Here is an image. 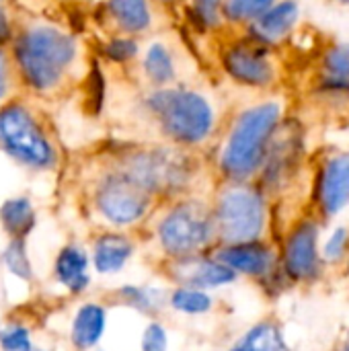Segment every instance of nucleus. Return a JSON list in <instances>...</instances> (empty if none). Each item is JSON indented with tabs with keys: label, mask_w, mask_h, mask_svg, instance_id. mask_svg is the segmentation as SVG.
<instances>
[{
	"label": "nucleus",
	"mask_w": 349,
	"mask_h": 351,
	"mask_svg": "<svg viewBox=\"0 0 349 351\" xmlns=\"http://www.w3.org/2000/svg\"><path fill=\"white\" fill-rule=\"evenodd\" d=\"M88 265H91V259L84 249H80L78 245H66L56 255L53 278L70 294H82L91 284Z\"/></svg>",
	"instance_id": "ddd939ff"
},
{
	"label": "nucleus",
	"mask_w": 349,
	"mask_h": 351,
	"mask_svg": "<svg viewBox=\"0 0 349 351\" xmlns=\"http://www.w3.org/2000/svg\"><path fill=\"white\" fill-rule=\"evenodd\" d=\"M228 351H290L282 331L274 323H259L249 329L241 341Z\"/></svg>",
	"instance_id": "6ab92c4d"
},
{
	"label": "nucleus",
	"mask_w": 349,
	"mask_h": 351,
	"mask_svg": "<svg viewBox=\"0 0 349 351\" xmlns=\"http://www.w3.org/2000/svg\"><path fill=\"white\" fill-rule=\"evenodd\" d=\"M107 329V311L99 302H84L78 306L72 327L70 341L78 351L93 350L105 335Z\"/></svg>",
	"instance_id": "2eb2a0df"
},
{
	"label": "nucleus",
	"mask_w": 349,
	"mask_h": 351,
	"mask_svg": "<svg viewBox=\"0 0 349 351\" xmlns=\"http://www.w3.org/2000/svg\"><path fill=\"white\" fill-rule=\"evenodd\" d=\"M222 0H195L197 12L206 23H218V8Z\"/></svg>",
	"instance_id": "c756f323"
},
{
	"label": "nucleus",
	"mask_w": 349,
	"mask_h": 351,
	"mask_svg": "<svg viewBox=\"0 0 349 351\" xmlns=\"http://www.w3.org/2000/svg\"><path fill=\"white\" fill-rule=\"evenodd\" d=\"M8 37H10V27H8V21H6L4 12H2V8H0V43L6 41Z\"/></svg>",
	"instance_id": "7c9ffc66"
},
{
	"label": "nucleus",
	"mask_w": 349,
	"mask_h": 351,
	"mask_svg": "<svg viewBox=\"0 0 349 351\" xmlns=\"http://www.w3.org/2000/svg\"><path fill=\"white\" fill-rule=\"evenodd\" d=\"M317 239H319V228L315 222H309V220L290 232L286 241L284 263H286V271L292 278L309 280L317 274L319 269Z\"/></svg>",
	"instance_id": "6e6552de"
},
{
	"label": "nucleus",
	"mask_w": 349,
	"mask_h": 351,
	"mask_svg": "<svg viewBox=\"0 0 349 351\" xmlns=\"http://www.w3.org/2000/svg\"><path fill=\"white\" fill-rule=\"evenodd\" d=\"M144 66H146V74L156 84H165V82H169L175 76V68H173L171 56H169L167 47H163L160 43H154L148 49Z\"/></svg>",
	"instance_id": "393cba45"
},
{
	"label": "nucleus",
	"mask_w": 349,
	"mask_h": 351,
	"mask_svg": "<svg viewBox=\"0 0 349 351\" xmlns=\"http://www.w3.org/2000/svg\"><path fill=\"white\" fill-rule=\"evenodd\" d=\"M274 4L276 0H224L222 12L228 21H234V23L255 21Z\"/></svg>",
	"instance_id": "b1692460"
},
{
	"label": "nucleus",
	"mask_w": 349,
	"mask_h": 351,
	"mask_svg": "<svg viewBox=\"0 0 349 351\" xmlns=\"http://www.w3.org/2000/svg\"><path fill=\"white\" fill-rule=\"evenodd\" d=\"M224 68L237 82L247 86H267L274 80V66L269 64L261 47H230L224 53Z\"/></svg>",
	"instance_id": "9d476101"
},
{
	"label": "nucleus",
	"mask_w": 349,
	"mask_h": 351,
	"mask_svg": "<svg viewBox=\"0 0 349 351\" xmlns=\"http://www.w3.org/2000/svg\"><path fill=\"white\" fill-rule=\"evenodd\" d=\"M140 348H142V351H167V348H169L167 329L160 323H156V321L148 323L144 333H142Z\"/></svg>",
	"instance_id": "bb28decb"
},
{
	"label": "nucleus",
	"mask_w": 349,
	"mask_h": 351,
	"mask_svg": "<svg viewBox=\"0 0 349 351\" xmlns=\"http://www.w3.org/2000/svg\"><path fill=\"white\" fill-rule=\"evenodd\" d=\"M169 306L183 315H206L212 311L214 300L208 294V290L191 288V286H179L169 296Z\"/></svg>",
	"instance_id": "412c9836"
},
{
	"label": "nucleus",
	"mask_w": 349,
	"mask_h": 351,
	"mask_svg": "<svg viewBox=\"0 0 349 351\" xmlns=\"http://www.w3.org/2000/svg\"><path fill=\"white\" fill-rule=\"evenodd\" d=\"M134 257V243L125 234L107 232L101 234L93 245V267L101 276L119 274L125 263Z\"/></svg>",
	"instance_id": "4468645a"
},
{
	"label": "nucleus",
	"mask_w": 349,
	"mask_h": 351,
	"mask_svg": "<svg viewBox=\"0 0 349 351\" xmlns=\"http://www.w3.org/2000/svg\"><path fill=\"white\" fill-rule=\"evenodd\" d=\"M2 263L6 267V271H10L14 278L29 282L33 278V265L29 261L27 255V247H25V239H12L4 253H2Z\"/></svg>",
	"instance_id": "5701e85b"
},
{
	"label": "nucleus",
	"mask_w": 349,
	"mask_h": 351,
	"mask_svg": "<svg viewBox=\"0 0 349 351\" xmlns=\"http://www.w3.org/2000/svg\"><path fill=\"white\" fill-rule=\"evenodd\" d=\"M348 239V230H346V228H337V230L331 234V239L327 241V245H325V257H327L329 261H337V259L346 253Z\"/></svg>",
	"instance_id": "c85d7f7f"
},
{
	"label": "nucleus",
	"mask_w": 349,
	"mask_h": 351,
	"mask_svg": "<svg viewBox=\"0 0 349 351\" xmlns=\"http://www.w3.org/2000/svg\"><path fill=\"white\" fill-rule=\"evenodd\" d=\"M344 351H349V335H348V339H346V346H344Z\"/></svg>",
	"instance_id": "473e14b6"
},
{
	"label": "nucleus",
	"mask_w": 349,
	"mask_h": 351,
	"mask_svg": "<svg viewBox=\"0 0 349 351\" xmlns=\"http://www.w3.org/2000/svg\"><path fill=\"white\" fill-rule=\"evenodd\" d=\"M173 271L179 286H191L200 290L228 286L237 280V274L218 259H200L195 255L177 259Z\"/></svg>",
	"instance_id": "9b49d317"
},
{
	"label": "nucleus",
	"mask_w": 349,
	"mask_h": 351,
	"mask_svg": "<svg viewBox=\"0 0 349 351\" xmlns=\"http://www.w3.org/2000/svg\"><path fill=\"white\" fill-rule=\"evenodd\" d=\"M4 88H6V60L0 51V97L4 95Z\"/></svg>",
	"instance_id": "2f4dec72"
},
{
	"label": "nucleus",
	"mask_w": 349,
	"mask_h": 351,
	"mask_svg": "<svg viewBox=\"0 0 349 351\" xmlns=\"http://www.w3.org/2000/svg\"><path fill=\"white\" fill-rule=\"evenodd\" d=\"M136 51H138V45L132 39H113L111 43L105 45V53L115 62H125L134 58Z\"/></svg>",
	"instance_id": "cd10ccee"
},
{
	"label": "nucleus",
	"mask_w": 349,
	"mask_h": 351,
	"mask_svg": "<svg viewBox=\"0 0 349 351\" xmlns=\"http://www.w3.org/2000/svg\"><path fill=\"white\" fill-rule=\"evenodd\" d=\"M216 224L226 245L257 241L265 226L263 197L249 187L228 189L218 202Z\"/></svg>",
	"instance_id": "39448f33"
},
{
	"label": "nucleus",
	"mask_w": 349,
	"mask_h": 351,
	"mask_svg": "<svg viewBox=\"0 0 349 351\" xmlns=\"http://www.w3.org/2000/svg\"><path fill=\"white\" fill-rule=\"evenodd\" d=\"M150 107L163 119L165 130L179 142H202L214 123L210 103L189 90H165L150 99Z\"/></svg>",
	"instance_id": "7ed1b4c3"
},
{
	"label": "nucleus",
	"mask_w": 349,
	"mask_h": 351,
	"mask_svg": "<svg viewBox=\"0 0 349 351\" xmlns=\"http://www.w3.org/2000/svg\"><path fill=\"white\" fill-rule=\"evenodd\" d=\"M337 2H341V4H348L349 6V0H337Z\"/></svg>",
	"instance_id": "72a5a7b5"
},
{
	"label": "nucleus",
	"mask_w": 349,
	"mask_h": 351,
	"mask_svg": "<svg viewBox=\"0 0 349 351\" xmlns=\"http://www.w3.org/2000/svg\"><path fill=\"white\" fill-rule=\"evenodd\" d=\"M282 119V107L276 101L255 105L241 113L222 152V171L237 181L249 179L263 165L267 144Z\"/></svg>",
	"instance_id": "f257e3e1"
},
{
	"label": "nucleus",
	"mask_w": 349,
	"mask_h": 351,
	"mask_svg": "<svg viewBox=\"0 0 349 351\" xmlns=\"http://www.w3.org/2000/svg\"><path fill=\"white\" fill-rule=\"evenodd\" d=\"M0 220L12 239H25L35 228V210L27 197H12L2 204Z\"/></svg>",
	"instance_id": "f3484780"
},
{
	"label": "nucleus",
	"mask_w": 349,
	"mask_h": 351,
	"mask_svg": "<svg viewBox=\"0 0 349 351\" xmlns=\"http://www.w3.org/2000/svg\"><path fill=\"white\" fill-rule=\"evenodd\" d=\"M216 259L228 265L234 274H245V276H265L274 263V255L269 247H265L259 241L226 245L224 249L218 251Z\"/></svg>",
	"instance_id": "f8f14e48"
},
{
	"label": "nucleus",
	"mask_w": 349,
	"mask_h": 351,
	"mask_svg": "<svg viewBox=\"0 0 349 351\" xmlns=\"http://www.w3.org/2000/svg\"><path fill=\"white\" fill-rule=\"evenodd\" d=\"M113 16L125 31H142L150 23V12L146 0H111L109 2Z\"/></svg>",
	"instance_id": "4be33fe9"
},
{
	"label": "nucleus",
	"mask_w": 349,
	"mask_h": 351,
	"mask_svg": "<svg viewBox=\"0 0 349 351\" xmlns=\"http://www.w3.org/2000/svg\"><path fill=\"white\" fill-rule=\"evenodd\" d=\"M33 341L27 327L14 323L0 329V351H31Z\"/></svg>",
	"instance_id": "a878e982"
},
{
	"label": "nucleus",
	"mask_w": 349,
	"mask_h": 351,
	"mask_svg": "<svg viewBox=\"0 0 349 351\" xmlns=\"http://www.w3.org/2000/svg\"><path fill=\"white\" fill-rule=\"evenodd\" d=\"M317 197L327 216L339 214L349 204V154L331 156L319 175Z\"/></svg>",
	"instance_id": "1a4fd4ad"
},
{
	"label": "nucleus",
	"mask_w": 349,
	"mask_h": 351,
	"mask_svg": "<svg viewBox=\"0 0 349 351\" xmlns=\"http://www.w3.org/2000/svg\"><path fill=\"white\" fill-rule=\"evenodd\" d=\"M158 241L163 251L173 259L193 257L204 245L210 243L214 224L210 214L200 204L175 206L158 224Z\"/></svg>",
	"instance_id": "20e7f679"
},
{
	"label": "nucleus",
	"mask_w": 349,
	"mask_h": 351,
	"mask_svg": "<svg viewBox=\"0 0 349 351\" xmlns=\"http://www.w3.org/2000/svg\"><path fill=\"white\" fill-rule=\"evenodd\" d=\"M150 206V191L136 183L130 175H113L105 179L97 191V208L113 226L138 222Z\"/></svg>",
	"instance_id": "0eeeda50"
},
{
	"label": "nucleus",
	"mask_w": 349,
	"mask_h": 351,
	"mask_svg": "<svg viewBox=\"0 0 349 351\" xmlns=\"http://www.w3.org/2000/svg\"><path fill=\"white\" fill-rule=\"evenodd\" d=\"M14 58L33 88H49L72 62L74 41L58 29L35 27L19 37Z\"/></svg>",
	"instance_id": "f03ea898"
},
{
	"label": "nucleus",
	"mask_w": 349,
	"mask_h": 351,
	"mask_svg": "<svg viewBox=\"0 0 349 351\" xmlns=\"http://www.w3.org/2000/svg\"><path fill=\"white\" fill-rule=\"evenodd\" d=\"M117 298L144 313V315H156L165 304H167V298L160 290L156 288H148V286H134V284H125L117 290Z\"/></svg>",
	"instance_id": "aec40b11"
},
{
	"label": "nucleus",
	"mask_w": 349,
	"mask_h": 351,
	"mask_svg": "<svg viewBox=\"0 0 349 351\" xmlns=\"http://www.w3.org/2000/svg\"><path fill=\"white\" fill-rule=\"evenodd\" d=\"M0 144L16 160L29 167H49L53 150L23 105H8L0 111Z\"/></svg>",
	"instance_id": "423d86ee"
},
{
	"label": "nucleus",
	"mask_w": 349,
	"mask_h": 351,
	"mask_svg": "<svg viewBox=\"0 0 349 351\" xmlns=\"http://www.w3.org/2000/svg\"><path fill=\"white\" fill-rule=\"evenodd\" d=\"M298 16H300V8L296 0L276 2L259 19L253 21V33L263 43H276L294 29Z\"/></svg>",
	"instance_id": "dca6fc26"
},
{
	"label": "nucleus",
	"mask_w": 349,
	"mask_h": 351,
	"mask_svg": "<svg viewBox=\"0 0 349 351\" xmlns=\"http://www.w3.org/2000/svg\"><path fill=\"white\" fill-rule=\"evenodd\" d=\"M31 351H47V350H41V348H33Z\"/></svg>",
	"instance_id": "f704fd0d"
},
{
	"label": "nucleus",
	"mask_w": 349,
	"mask_h": 351,
	"mask_svg": "<svg viewBox=\"0 0 349 351\" xmlns=\"http://www.w3.org/2000/svg\"><path fill=\"white\" fill-rule=\"evenodd\" d=\"M323 86L349 93V45H335L323 56Z\"/></svg>",
	"instance_id": "a211bd4d"
}]
</instances>
